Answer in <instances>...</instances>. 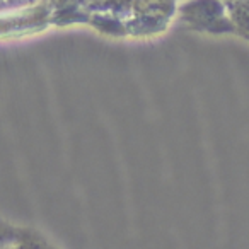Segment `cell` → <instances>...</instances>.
Here are the masks:
<instances>
[{
    "label": "cell",
    "mask_w": 249,
    "mask_h": 249,
    "mask_svg": "<svg viewBox=\"0 0 249 249\" xmlns=\"http://www.w3.org/2000/svg\"><path fill=\"white\" fill-rule=\"evenodd\" d=\"M229 12H231V21L234 26L249 38V0L248 2H231Z\"/></svg>",
    "instance_id": "cell-1"
}]
</instances>
